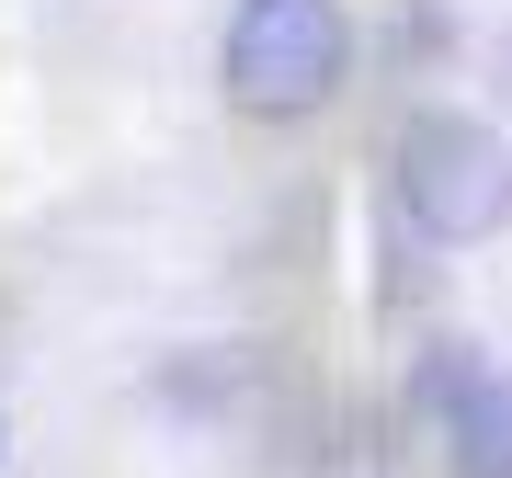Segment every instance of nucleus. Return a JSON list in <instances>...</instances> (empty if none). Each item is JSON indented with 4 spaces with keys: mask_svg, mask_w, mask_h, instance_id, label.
<instances>
[{
    "mask_svg": "<svg viewBox=\"0 0 512 478\" xmlns=\"http://www.w3.org/2000/svg\"><path fill=\"white\" fill-rule=\"evenodd\" d=\"M353 69V23L342 0H239L228 12V46H217V80L239 114L285 126V114H319Z\"/></svg>",
    "mask_w": 512,
    "mask_h": 478,
    "instance_id": "1",
    "label": "nucleus"
},
{
    "mask_svg": "<svg viewBox=\"0 0 512 478\" xmlns=\"http://www.w3.org/2000/svg\"><path fill=\"white\" fill-rule=\"evenodd\" d=\"M399 205L421 239L467 251V239H501L512 228V148L478 126V114H410L399 137Z\"/></svg>",
    "mask_w": 512,
    "mask_h": 478,
    "instance_id": "2",
    "label": "nucleus"
},
{
    "mask_svg": "<svg viewBox=\"0 0 512 478\" xmlns=\"http://www.w3.org/2000/svg\"><path fill=\"white\" fill-rule=\"evenodd\" d=\"M444 467L456 478H512V376L467 365L456 410H444Z\"/></svg>",
    "mask_w": 512,
    "mask_h": 478,
    "instance_id": "3",
    "label": "nucleus"
},
{
    "mask_svg": "<svg viewBox=\"0 0 512 478\" xmlns=\"http://www.w3.org/2000/svg\"><path fill=\"white\" fill-rule=\"evenodd\" d=\"M490 80H501V103H512V35H501V46H490Z\"/></svg>",
    "mask_w": 512,
    "mask_h": 478,
    "instance_id": "4",
    "label": "nucleus"
}]
</instances>
